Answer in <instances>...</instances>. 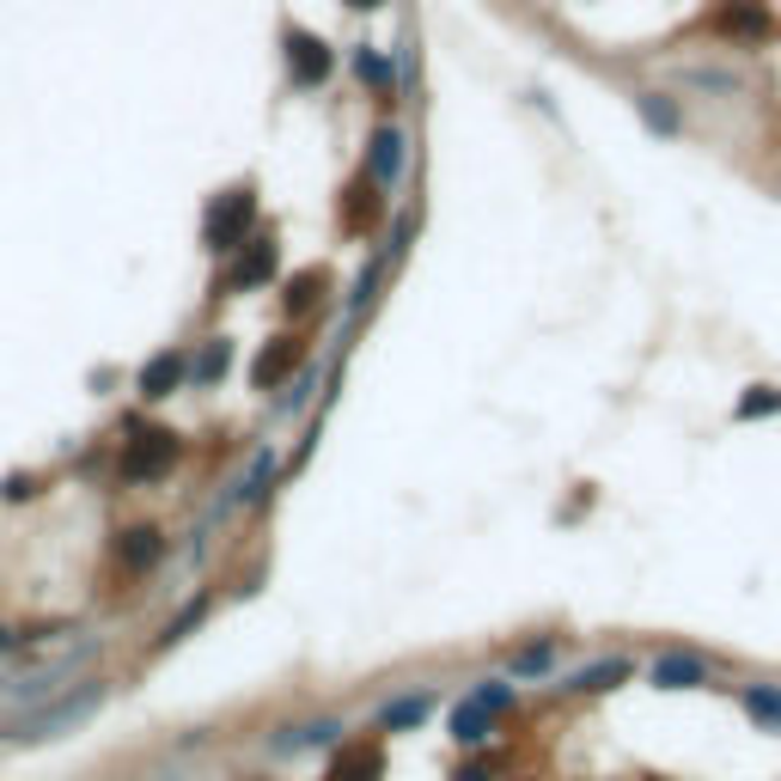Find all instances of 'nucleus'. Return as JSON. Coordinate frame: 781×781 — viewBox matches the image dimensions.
Listing matches in <instances>:
<instances>
[{
  "label": "nucleus",
  "mask_w": 781,
  "mask_h": 781,
  "mask_svg": "<svg viewBox=\"0 0 781 781\" xmlns=\"http://www.w3.org/2000/svg\"><path fill=\"white\" fill-rule=\"evenodd\" d=\"M7 642H13V635H7V623H0V647H7Z\"/></svg>",
  "instance_id": "nucleus-30"
},
{
  "label": "nucleus",
  "mask_w": 781,
  "mask_h": 781,
  "mask_svg": "<svg viewBox=\"0 0 781 781\" xmlns=\"http://www.w3.org/2000/svg\"><path fill=\"white\" fill-rule=\"evenodd\" d=\"M342 7H354V13H379L385 0H342Z\"/></svg>",
  "instance_id": "nucleus-28"
},
{
  "label": "nucleus",
  "mask_w": 781,
  "mask_h": 781,
  "mask_svg": "<svg viewBox=\"0 0 781 781\" xmlns=\"http://www.w3.org/2000/svg\"><path fill=\"white\" fill-rule=\"evenodd\" d=\"M398 171H403V135L398 129H379L367 147V178H379V184H398Z\"/></svg>",
  "instance_id": "nucleus-14"
},
{
  "label": "nucleus",
  "mask_w": 781,
  "mask_h": 781,
  "mask_svg": "<svg viewBox=\"0 0 781 781\" xmlns=\"http://www.w3.org/2000/svg\"><path fill=\"white\" fill-rule=\"evenodd\" d=\"M117 556H123V568H135V574H147V568L166 556V537L154 532V525H135V532L117 537Z\"/></svg>",
  "instance_id": "nucleus-13"
},
{
  "label": "nucleus",
  "mask_w": 781,
  "mask_h": 781,
  "mask_svg": "<svg viewBox=\"0 0 781 781\" xmlns=\"http://www.w3.org/2000/svg\"><path fill=\"white\" fill-rule=\"evenodd\" d=\"M281 269V257H276V239H257L251 232L245 245L232 251V269H227V288L232 293H245V288H263V281Z\"/></svg>",
  "instance_id": "nucleus-6"
},
{
  "label": "nucleus",
  "mask_w": 781,
  "mask_h": 781,
  "mask_svg": "<svg viewBox=\"0 0 781 781\" xmlns=\"http://www.w3.org/2000/svg\"><path fill=\"white\" fill-rule=\"evenodd\" d=\"M745 708H751L757 720H781V690H776V684H751V690H745Z\"/></svg>",
  "instance_id": "nucleus-25"
},
{
  "label": "nucleus",
  "mask_w": 781,
  "mask_h": 781,
  "mask_svg": "<svg viewBox=\"0 0 781 781\" xmlns=\"http://www.w3.org/2000/svg\"><path fill=\"white\" fill-rule=\"evenodd\" d=\"M550 666H556V635H544V642H532V647L513 654V678H544Z\"/></svg>",
  "instance_id": "nucleus-20"
},
{
  "label": "nucleus",
  "mask_w": 781,
  "mask_h": 781,
  "mask_svg": "<svg viewBox=\"0 0 781 781\" xmlns=\"http://www.w3.org/2000/svg\"><path fill=\"white\" fill-rule=\"evenodd\" d=\"M642 117H647V129H659V135H672L678 129V110L666 105L659 93H642Z\"/></svg>",
  "instance_id": "nucleus-26"
},
{
  "label": "nucleus",
  "mask_w": 781,
  "mask_h": 781,
  "mask_svg": "<svg viewBox=\"0 0 781 781\" xmlns=\"http://www.w3.org/2000/svg\"><path fill=\"white\" fill-rule=\"evenodd\" d=\"M178 464V434L171 428H141L123 446V483H159Z\"/></svg>",
  "instance_id": "nucleus-4"
},
{
  "label": "nucleus",
  "mask_w": 781,
  "mask_h": 781,
  "mask_svg": "<svg viewBox=\"0 0 781 781\" xmlns=\"http://www.w3.org/2000/svg\"><path fill=\"white\" fill-rule=\"evenodd\" d=\"M459 781H489V776H483V769H471V776H459Z\"/></svg>",
  "instance_id": "nucleus-29"
},
{
  "label": "nucleus",
  "mask_w": 781,
  "mask_h": 781,
  "mask_svg": "<svg viewBox=\"0 0 781 781\" xmlns=\"http://www.w3.org/2000/svg\"><path fill=\"white\" fill-rule=\"evenodd\" d=\"M190 379V361L184 354H154V361H147V367H141V398L147 403H159V398H171V391H178V385Z\"/></svg>",
  "instance_id": "nucleus-9"
},
{
  "label": "nucleus",
  "mask_w": 781,
  "mask_h": 781,
  "mask_svg": "<svg viewBox=\"0 0 781 781\" xmlns=\"http://www.w3.org/2000/svg\"><path fill=\"white\" fill-rule=\"evenodd\" d=\"M98 708H105V678H86L80 690H68V696H56L49 708H37L32 720H19L13 739H19V745H44V739H62V733H74V727H86Z\"/></svg>",
  "instance_id": "nucleus-1"
},
{
  "label": "nucleus",
  "mask_w": 781,
  "mask_h": 781,
  "mask_svg": "<svg viewBox=\"0 0 781 781\" xmlns=\"http://www.w3.org/2000/svg\"><path fill=\"white\" fill-rule=\"evenodd\" d=\"M434 715V696L428 690H415V696H398V703H385V727H391V733H403V727H422V720Z\"/></svg>",
  "instance_id": "nucleus-16"
},
{
  "label": "nucleus",
  "mask_w": 781,
  "mask_h": 781,
  "mask_svg": "<svg viewBox=\"0 0 781 781\" xmlns=\"http://www.w3.org/2000/svg\"><path fill=\"white\" fill-rule=\"evenodd\" d=\"M202 617H208V598H196V605H190V611L178 617V623H166V635H159V647H178V642H184V635H190V629L202 623Z\"/></svg>",
  "instance_id": "nucleus-27"
},
{
  "label": "nucleus",
  "mask_w": 781,
  "mask_h": 781,
  "mask_svg": "<svg viewBox=\"0 0 781 781\" xmlns=\"http://www.w3.org/2000/svg\"><path fill=\"white\" fill-rule=\"evenodd\" d=\"M251 227H257V190L239 184V190H227V196L208 202V215H202V251L232 257V251L251 239Z\"/></svg>",
  "instance_id": "nucleus-2"
},
{
  "label": "nucleus",
  "mask_w": 781,
  "mask_h": 781,
  "mask_svg": "<svg viewBox=\"0 0 781 781\" xmlns=\"http://www.w3.org/2000/svg\"><path fill=\"white\" fill-rule=\"evenodd\" d=\"M452 739L459 745H489V715L471 703H459V715H452Z\"/></svg>",
  "instance_id": "nucleus-21"
},
{
  "label": "nucleus",
  "mask_w": 781,
  "mask_h": 781,
  "mask_svg": "<svg viewBox=\"0 0 781 781\" xmlns=\"http://www.w3.org/2000/svg\"><path fill=\"white\" fill-rule=\"evenodd\" d=\"M281 44H288V80H293V86H324V80H330L337 56H330V44H324L318 32H300V25H288V32H281Z\"/></svg>",
  "instance_id": "nucleus-5"
},
{
  "label": "nucleus",
  "mask_w": 781,
  "mask_h": 781,
  "mask_svg": "<svg viewBox=\"0 0 781 781\" xmlns=\"http://www.w3.org/2000/svg\"><path fill=\"white\" fill-rule=\"evenodd\" d=\"M776 410H781V391H769V385L739 398V422H757V415H776Z\"/></svg>",
  "instance_id": "nucleus-24"
},
{
  "label": "nucleus",
  "mask_w": 781,
  "mask_h": 781,
  "mask_svg": "<svg viewBox=\"0 0 781 781\" xmlns=\"http://www.w3.org/2000/svg\"><path fill=\"white\" fill-rule=\"evenodd\" d=\"M654 684L659 690H696V684H708V659H696V654H659L654 659Z\"/></svg>",
  "instance_id": "nucleus-11"
},
{
  "label": "nucleus",
  "mask_w": 781,
  "mask_h": 781,
  "mask_svg": "<svg viewBox=\"0 0 781 781\" xmlns=\"http://www.w3.org/2000/svg\"><path fill=\"white\" fill-rule=\"evenodd\" d=\"M269 476H276V452H257V459H251V471L239 476V489H232L227 501H220L215 513H208V520H227V513H239V507H245V501H257V495H263V483H269Z\"/></svg>",
  "instance_id": "nucleus-12"
},
{
  "label": "nucleus",
  "mask_w": 781,
  "mask_h": 781,
  "mask_svg": "<svg viewBox=\"0 0 781 781\" xmlns=\"http://www.w3.org/2000/svg\"><path fill=\"white\" fill-rule=\"evenodd\" d=\"M227 367H232V342L227 337H208V342H202V354H196V367H190V379L215 385V379H227Z\"/></svg>",
  "instance_id": "nucleus-18"
},
{
  "label": "nucleus",
  "mask_w": 781,
  "mask_h": 781,
  "mask_svg": "<svg viewBox=\"0 0 781 781\" xmlns=\"http://www.w3.org/2000/svg\"><path fill=\"white\" fill-rule=\"evenodd\" d=\"M703 32L727 37V44H769L776 37V13L764 0H727V7L703 13Z\"/></svg>",
  "instance_id": "nucleus-3"
},
{
  "label": "nucleus",
  "mask_w": 781,
  "mask_h": 781,
  "mask_svg": "<svg viewBox=\"0 0 781 781\" xmlns=\"http://www.w3.org/2000/svg\"><path fill=\"white\" fill-rule=\"evenodd\" d=\"M623 678H629V659H598V666H586L568 690H586V696H593V690H617Z\"/></svg>",
  "instance_id": "nucleus-19"
},
{
  "label": "nucleus",
  "mask_w": 781,
  "mask_h": 781,
  "mask_svg": "<svg viewBox=\"0 0 781 781\" xmlns=\"http://www.w3.org/2000/svg\"><path fill=\"white\" fill-rule=\"evenodd\" d=\"M300 361H306V342H300V337H276V342H263V354L251 361V385H257V391H276V385L288 379V373L300 367Z\"/></svg>",
  "instance_id": "nucleus-8"
},
{
  "label": "nucleus",
  "mask_w": 781,
  "mask_h": 781,
  "mask_svg": "<svg viewBox=\"0 0 781 781\" xmlns=\"http://www.w3.org/2000/svg\"><path fill=\"white\" fill-rule=\"evenodd\" d=\"M324 288H330V276H324V269H300V276L288 281V318H306V312L324 300Z\"/></svg>",
  "instance_id": "nucleus-15"
},
{
  "label": "nucleus",
  "mask_w": 781,
  "mask_h": 781,
  "mask_svg": "<svg viewBox=\"0 0 781 781\" xmlns=\"http://www.w3.org/2000/svg\"><path fill=\"white\" fill-rule=\"evenodd\" d=\"M337 733H342L337 720H306V727H293V733H281L269 751H276V757H293V751H306V745H330Z\"/></svg>",
  "instance_id": "nucleus-17"
},
{
  "label": "nucleus",
  "mask_w": 781,
  "mask_h": 781,
  "mask_svg": "<svg viewBox=\"0 0 781 781\" xmlns=\"http://www.w3.org/2000/svg\"><path fill=\"white\" fill-rule=\"evenodd\" d=\"M379 220H385V184L361 171V178L349 184V196H342V232L361 239V232H373Z\"/></svg>",
  "instance_id": "nucleus-7"
},
{
  "label": "nucleus",
  "mask_w": 781,
  "mask_h": 781,
  "mask_svg": "<svg viewBox=\"0 0 781 781\" xmlns=\"http://www.w3.org/2000/svg\"><path fill=\"white\" fill-rule=\"evenodd\" d=\"M471 708H483V715H507V708H513V684H501V678L476 684L471 690Z\"/></svg>",
  "instance_id": "nucleus-22"
},
{
  "label": "nucleus",
  "mask_w": 781,
  "mask_h": 781,
  "mask_svg": "<svg viewBox=\"0 0 781 781\" xmlns=\"http://www.w3.org/2000/svg\"><path fill=\"white\" fill-rule=\"evenodd\" d=\"M354 74H361V80H373L379 93H391V62H385L379 49H354Z\"/></svg>",
  "instance_id": "nucleus-23"
},
{
  "label": "nucleus",
  "mask_w": 781,
  "mask_h": 781,
  "mask_svg": "<svg viewBox=\"0 0 781 781\" xmlns=\"http://www.w3.org/2000/svg\"><path fill=\"white\" fill-rule=\"evenodd\" d=\"M385 776V751L379 745H342L330 757V776L324 781H379Z\"/></svg>",
  "instance_id": "nucleus-10"
}]
</instances>
